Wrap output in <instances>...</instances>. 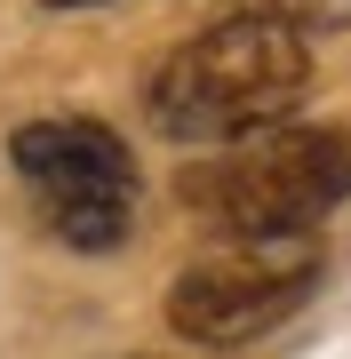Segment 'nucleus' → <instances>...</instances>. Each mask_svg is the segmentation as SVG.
<instances>
[{"label": "nucleus", "mask_w": 351, "mask_h": 359, "mask_svg": "<svg viewBox=\"0 0 351 359\" xmlns=\"http://www.w3.org/2000/svg\"><path fill=\"white\" fill-rule=\"evenodd\" d=\"M8 168L48 224V240L104 256L136 231V160L104 120H25L8 136Z\"/></svg>", "instance_id": "nucleus-3"}, {"label": "nucleus", "mask_w": 351, "mask_h": 359, "mask_svg": "<svg viewBox=\"0 0 351 359\" xmlns=\"http://www.w3.org/2000/svg\"><path fill=\"white\" fill-rule=\"evenodd\" d=\"M312 80V40L287 16L232 8L223 25L192 32L144 88V112L168 144H247L280 128Z\"/></svg>", "instance_id": "nucleus-1"}, {"label": "nucleus", "mask_w": 351, "mask_h": 359, "mask_svg": "<svg viewBox=\"0 0 351 359\" xmlns=\"http://www.w3.org/2000/svg\"><path fill=\"white\" fill-rule=\"evenodd\" d=\"M184 200L216 231H312L336 200H351V120L327 128H263L223 144V160L184 176Z\"/></svg>", "instance_id": "nucleus-2"}, {"label": "nucleus", "mask_w": 351, "mask_h": 359, "mask_svg": "<svg viewBox=\"0 0 351 359\" xmlns=\"http://www.w3.org/2000/svg\"><path fill=\"white\" fill-rule=\"evenodd\" d=\"M48 8H88V0H48Z\"/></svg>", "instance_id": "nucleus-6"}, {"label": "nucleus", "mask_w": 351, "mask_h": 359, "mask_svg": "<svg viewBox=\"0 0 351 359\" xmlns=\"http://www.w3.org/2000/svg\"><path fill=\"white\" fill-rule=\"evenodd\" d=\"M312 287H319L312 231H240L168 280V327L184 344H247L280 327Z\"/></svg>", "instance_id": "nucleus-4"}, {"label": "nucleus", "mask_w": 351, "mask_h": 359, "mask_svg": "<svg viewBox=\"0 0 351 359\" xmlns=\"http://www.w3.org/2000/svg\"><path fill=\"white\" fill-rule=\"evenodd\" d=\"M247 8H263V16H287V25H336V16H351V0H247Z\"/></svg>", "instance_id": "nucleus-5"}]
</instances>
